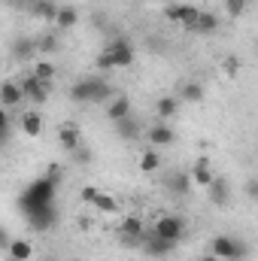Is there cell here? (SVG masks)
<instances>
[{"mask_svg": "<svg viewBox=\"0 0 258 261\" xmlns=\"http://www.w3.org/2000/svg\"><path fill=\"white\" fill-rule=\"evenodd\" d=\"M58 186H61V167L52 164L49 173H43V176H37L34 182H28L24 192L18 195V210H21V216H31V213H37V210L55 206Z\"/></svg>", "mask_w": 258, "mask_h": 261, "instance_id": "cell-1", "label": "cell"}, {"mask_svg": "<svg viewBox=\"0 0 258 261\" xmlns=\"http://www.w3.org/2000/svg\"><path fill=\"white\" fill-rule=\"evenodd\" d=\"M134 58H137V52H134V43L128 37H113L107 43V49L97 55V67L100 70H119V67H131Z\"/></svg>", "mask_w": 258, "mask_h": 261, "instance_id": "cell-2", "label": "cell"}, {"mask_svg": "<svg viewBox=\"0 0 258 261\" xmlns=\"http://www.w3.org/2000/svg\"><path fill=\"white\" fill-rule=\"evenodd\" d=\"M210 255H216L219 261H243L249 255V243L240 240V237H231V234H216L210 240Z\"/></svg>", "mask_w": 258, "mask_h": 261, "instance_id": "cell-3", "label": "cell"}, {"mask_svg": "<svg viewBox=\"0 0 258 261\" xmlns=\"http://www.w3.org/2000/svg\"><path fill=\"white\" fill-rule=\"evenodd\" d=\"M152 234L161 237V240L179 243V240H186V234H189V222H186L183 216H176V213H164V216H158Z\"/></svg>", "mask_w": 258, "mask_h": 261, "instance_id": "cell-4", "label": "cell"}, {"mask_svg": "<svg viewBox=\"0 0 258 261\" xmlns=\"http://www.w3.org/2000/svg\"><path fill=\"white\" fill-rule=\"evenodd\" d=\"M18 85H21L24 100H28V103H34V107H43V103L49 100V85H46V82H40L34 73L21 76V79H18Z\"/></svg>", "mask_w": 258, "mask_h": 261, "instance_id": "cell-5", "label": "cell"}, {"mask_svg": "<svg viewBox=\"0 0 258 261\" xmlns=\"http://www.w3.org/2000/svg\"><path fill=\"white\" fill-rule=\"evenodd\" d=\"M143 234H146V225H143L140 216H125V219H122V225H119V237H122L125 246L137 249L140 240H143Z\"/></svg>", "mask_w": 258, "mask_h": 261, "instance_id": "cell-6", "label": "cell"}, {"mask_svg": "<svg viewBox=\"0 0 258 261\" xmlns=\"http://www.w3.org/2000/svg\"><path fill=\"white\" fill-rule=\"evenodd\" d=\"M24 219H28V225H31L37 234H46V231H52V228L58 225V206L37 210V213H31V216H24Z\"/></svg>", "mask_w": 258, "mask_h": 261, "instance_id": "cell-7", "label": "cell"}, {"mask_svg": "<svg viewBox=\"0 0 258 261\" xmlns=\"http://www.w3.org/2000/svg\"><path fill=\"white\" fill-rule=\"evenodd\" d=\"M207 195H210V203H213V206L225 210V206L231 203V186H228V179H225V176H213L210 186H207Z\"/></svg>", "mask_w": 258, "mask_h": 261, "instance_id": "cell-8", "label": "cell"}, {"mask_svg": "<svg viewBox=\"0 0 258 261\" xmlns=\"http://www.w3.org/2000/svg\"><path fill=\"white\" fill-rule=\"evenodd\" d=\"M9 55H12L15 61H34V58H37V43H34V37L18 34V37L9 43Z\"/></svg>", "mask_w": 258, "mask_h": 261, "instance_id": "cell-9", "label": "cell"}, {"mask_svg": "<svg viewBox=\"0 0 258 261\" xmlns=\"http://www.w3.org/2000/svg\"><path fill=\"white\" fill-rule=\"evenodd\" d=\"M143 252L149 255V258H164V255H170L173 252V246L176 243H170V240H161V237H155V234H143Z\"/></svg>", "mask_w": 258, "mask_h": 261, "instance_id": "cell-10", "label": "cell"}, {"mask_svg": "<svg viewBox=\"0 0 258 261\" xmlns=\"http://www.w3.org/2000/svg\"><path fill=\"white\" fill-rule=\"evenodd\" d=\"M21 103H24V94H21L18 79H3L0 82V107H21Z\"/></svg>", "mask_w": 258, "mask_h": 261, "instance_id": "cell-11", "label": "cell"}, {"mask_svg": "<svg viewBox=\"0 0 258 261\" xmlns=\"http://www.w3.org/2000/svg\"><path fill=\"white\" fill-rule=\"evenodd\" d=\"M146 140L152 143V149H164V146H170L176 140V130L170 128V125H164V122H158V125H152V128L146 130Z\"/></svg>", "mask_w": 258, "mask_h": 261, "instance_id": "cell-12", "label": "cell"}, {"mask_svg": "<svg viewBox=\"0 0 258 261\" xmlns=\"http://www.w3.org/2000/svg\"><path fill=\"white\" fill-rule=\"evenodd\" d=\"M104 107H107L104 113H107V119H110V122H119V119L131 116V97H128V94H113Z\"/></svg>", "mask_w": 258, "mask_h": 261, "instance_id": "cell-13", "label": "cell"}, {"mask_svg": "<svg viewBox=\"0 0 258 261\" xmlns=\"http://www.w3.org/2000/svg\"><path fill=\"white\" fill-rule=\"evenodd\" d=\"M197 15H200V6H194V3H173V21L183 24L186 31H194Z\"/></svg>", "mask_w": 258, "mask_h": 261, "instance_id": "cell-14", "label": "cell"}, {"mask_svg": "<svg viewBox=\"0 0 258 261\" xmlns=\"http://www.w3.org/2000/svg\"><path fill=\"white\" fill-rule=\"evenodd\" d=\"M58 143H61V149H64V152H73V149H79V146H82V134H79V125H73V122H64V125L58 128Z\"/></svg>", "mask_w": 258, "mask_h": 261, "instance_id": "cell-15", "label": "cell"}, {"mask_svg": "<svg viewBox=\"0 0 258 261\" xmlns=\"http://www.w3.org/2000/svg\"><path fill=\"white\" fill-rule=\"evenodd\" d=\"M164 186H167V192L173 197H186L189 189H192V176H189L186 170H176V173H170V176L164 179Z\"/></svg>", "mask_w": 258, "mask_h": 261, "instance_id": "cell-16", "label": "cell"}, {"mask_svg": "<svg viewBox=\"0 0 258 261\" xmlns=\"http://www.w3.org/2000/svg\"><path fill=\"white\" fill-rule=\"evenodd\" d=\"M113 130L122 137V140H128V143H134V140H140V134H143V125L134 119V116H125V119H119V122H113Z\"/></svg>", "mask_w": 258, "mask_h": 261, "instance_id": "cell-17", "label": "cell"}, {"mask_svg": "<svg viewBox=\"0 0 258 261\" xmlns=\"http://www.w3.org/2000/svg\"><path fill=\"white\" fill-rule=\"evenodd\" d=\"M189 176H192L194 186H203V189L210 186V179H213L216 173H213V164H210V158H207V155H200V158L194 161V167H192V173H189Z\"/></svg>", "mask_w": 258, "mask_h": 261, "instance_id": "cell-18", "label": "cell"}, {"mask_svg": "<svg viewBox=\"0 0 258 261\" xmlns=\"http://www.w3.org/2000/svg\"><path fill=\"white\" fill-rule=\"evenodd\" d=\"M18 128H21V134H28V137H40V134H43V116H40V110L21 113Z\"/></svg>", "mask_w": 258, "mask_h": 261, "instance_id": "cell-19", "label": "cell"}, {"mask_svg": "<svg viewBox=\"0 0 258 261\" xmlns=\"http://www.w3.org/2000/svg\"><path fill=\"white\" fill-rule=\"evenodd\" d=\"M6 255H9V261H31L34 258V246H31V240H24V237H12Z\"/></svg>", "mask_w": 258, "mask_h": 261, "instance_id": "cell-20", "label": "cell"}, {"mask_svg": "<svg viewBox=\"0 0 258 261\" xmlns=\"http://www.w3.org/2000/svg\"><path fill=\"white\" fill-rule=\"evenodd\" d=\"M176 100H179V103H200V100H203V85H200L197 79H186V82L179 85Z\"/></svg>", "mask_w": 258, "mask_h": 261, "instance_id": "cell-21", "label": "cell"}, {"mask_svg": "<svg viewBox=\"0 0 258 261\" xmlns=\"http://www.w3.org/2000/svg\"><path fill=\"white\" fill-rule=\"evenodd\" d=\"M110 97H113V85L104 76H91V103L94 107H104Z\"/></svg>", "mask_w": 258, "mask_h": 261, "instance_id": "cell-22", "label": "cell"}, {"mask_svg": "<svg viewBox=\"0 0 258 261\" xmlns=\"http://www.w3.org/2000/svg\"><path fill=\"white\" fill-rule=\"evenodd\" d=\"M52 21H55L58 31H73L79 24V9L76 6H58V12H55Z\"/></svg>", "mask_w": 258, "mask_h": 261, "instance_id": "cell-23", "label": "cell"}, {"mask_svg": "<svg viewBox=\"0 0 258 261\" xmlns=\"http://www.w3.org/2000/svg\"><path fill=\"white\" fill-rule=\"evenodd\" d=\"M216 31H219V15L210 12V9H200V15H197V21H194V34L210 37V34H216Z\"/></svg>", "mask_w": 258, "mask_h": 261, "instance_id": "cell-24", "label": "cell"}, {"mask_svg": "<svg viewBox=\"0 0 258 261\" xmlns=\"http://www.w3.org/2000/svg\"><path fill=\"white\" fill-rule=\"evenodd\" d=\"M34 43H37V55H40V58L61 52V40H58V34H40V37H34Z\"/></svg>", "mask_w": 258, "mask_h": 261, "instance_id": "cell-25", "label": "cell"}, {"mask_svg": "<svg viewBox=\"0 0 258 261\" xmlns=\"http://www.w3.org/2000/svg\"><path fill=\"white\" fill-rule=\"evenodd\" d=\"M70 100L76 103H91V76H82L70 85Z\"/></svg>", "mask_w": 258, "mask_h": 261, "instance_id": "cell-26", "label": "cell"}, {"mask_svg": "<svg viewBox=\"0 0 258 261\" xmlns=\"http://www.w3.org/2000/svg\"><path fill=\"white\" fill-rule=\"evenodd\" d=\"M155 113H158V119H161V122H167V119H173V116L179 113V100H176L173 94H164V97H158Z\"/></svg>", "mask_w": 258, "mask_h": 261, "instance_id": "cell-27", "label": "cell"}, {"mask_svg": "<svg viewBox=\"0 0 258 261\" xmlns=\"http://www.w3.org/2000/svg\"><path fill=\"white\" fill-rule=\"evenodd\" d=\"M55 12H58V3H52V0H31V15H34V18L52 21Z\"/></svg>", "mask_w": 258, "mask_h": 261, "instance_id": "cell-28", "label": "cell"}, {"mask_svg": "<svg viewBox=\"0 0 258 261\" xmlns=\"http://www.w3.org/2000/svg\"><path fill=\"white\" fill-rule=\"evenodd\" d=\"M140 170L143 173H158L161 170V152L158 149H146L140 155Z\"/></svg>", "mask_w": 258, "mask_h": 261, "instance_id": "cell-29", "label": "cell"}, {"mask_svg": "<svg viewBox=\"0 0 258 261\" xmlns=\"http://www.w3.org/2000/svg\"><path fill=\"white\" fill-rule=\"evenodd\" d=\"M34 76H37L40 82L52 85V79L58 76V67L52 64V61H46V58H37V64H34Z\"/></svg>", "mask_w": 258, "mask_h": 261, "instance_id": "cell-30", "label": "cell"}, {"mask_svg": "<svg viewBox=\"0 0 258 261\" xmlns=\"http://www.w3.org/2000/svg\"><path fill=\"white\" fill-rule=\"evenodd\" d=\"M91 203H94L100 213H119V200L113 195H107V192H97V197H94Z\"/></svg>", "mask_w": 258, "mask_h": 261, "instance_id": "cell-31", "label": "cell"}, {"mask_svg": "<svg viewBox=\"0 0 258 261\" xmlns=\"http://www.w3.org/2000/svg\"><path fill=\"white\" fill-rule=\"evenodd\" d=\"M12 119H9V113H6V107H0V149L9 143V137H12Z\"/></svg>", "mask_w": 258, "mask_h": 261, "instance_id": "cell-32", "label": "cell"}, {"mask_svg": "<svg viewBox=\"0 0 258 261\" xmlns=\"http://www.w3.org/2000/svg\"><path fill=\"white\" fill-rule=\"evenodd\" d=\"M70 155H73V161H76V164H91V158H94V155H91V149H85V146L73 149Z\"/></svg>", "mask_w": 258, "mask_h": 261, "instance_id": "cell-33", "label": "cell"}, {"mask_svg": "<svg viewBox=\"0 0 258 261\" xmlns=\"http://www.w3.org/2000/svg\"><path fill=\"white\" fill-rule=\"evenodd\" d=\"M91 24H94L97 31H107V28H110V18H107V12L94 9V12H91Z\"/></svg>", "mask_w": 258, "mask_h": 261, "instance_id": "cell-34", "label": "cell"}, {"mask_svg": "<svg viewBox=\"0 0 258 261\" xmlns=\"http://www.w3.org/2000/svg\"><path fill=\"white\" fill-rule=\"evenodd\" d=\"M222 70H225V76H231V79H234V76L240 73V61H237L234 55H228V58H225V64H222Z\"/></svg>", "mask_w": 258, "mask_h": 261, "instance_id": "cell-35", "label": "cell"}, {"mask_svg": "<svg viewBox=\"0 0 258 261\" xmlns=\"http://www.w3.org/2000/svg\"><path fill=\"white\" fill-rule=\"evenodd\" d=\"M225 9H228V15H234V18H237V15H243V12H246V3H243V0H225Z\"/></svg>", "mask_w": 258, "mask_h": 261, "instance_id": "cell-36", "label": "cell"}, {"mask_svg": "<svg viewBox=\"0 0 258 261\" xmlns=\"http://www.w3.org/2000/svg\"><path fill=\"white\" fill-rule=\"evenodd\" d=\"M97 192H100V189H94V186H85V189H82L79 195H82V200H85V203H91V200L97 197Z\"/></svg>", "mask_w": 258, "mask_h": 261, "instance_id": "cell-37", "label": "cell"}, {"mask_svg": "<svg viewBox=\"0 0 258 261\" xmlns=\"http://www.w3.org/2000/svg\"><path fill=\"white\" fill-rule=\"evenodd\" d=\"M9 240H12V237H9V231L0 225V252H6V249H9Z\"/></svg>", "mask_w": 258, "mask_h": 261, "instance_id": "cell-38", "label": "cell"}, {"mask_svg": "<svg viewBox=\"0 0 258 261\" xmlns=\"http://www.w3.org/2000/svg\"><path fill=\"white\" fill-rule=\"evenodd\" d=\"M197 261H219V258H216V255H210V252H207V255H200V258H197Z\"/></svg>", "mask_w": 258, "mask_h": 261, "instance_id": "cell-39", "label": "cell"}, {"mask_svg": "<svg viewBox=\"0 0 258 261\" xmlns=\"http://www.w3.org/2000/svg\"><path fill=\"white\" fill-rule=\"evenodd\" d=\"M243 3H246V6H249V3H255V0H243Z\"/></svg>", "mask_w": 258, "mask_h": 261, "instance_id": "cell-40", "label": "cell"}, {"mask_svg": "<svg viewBox=\"0 0 258 261\" xmlns=\"http://www.w3.org/2000/svg\"><path fill=\"white\" fill-rule=\"evenodd\" d=\"M67 261H79V258H67Z\"/></svg>", "mask_w": 258, "mask_h": 261, "instance_id": "cell-41", "label": "cell"}]
</instances>
